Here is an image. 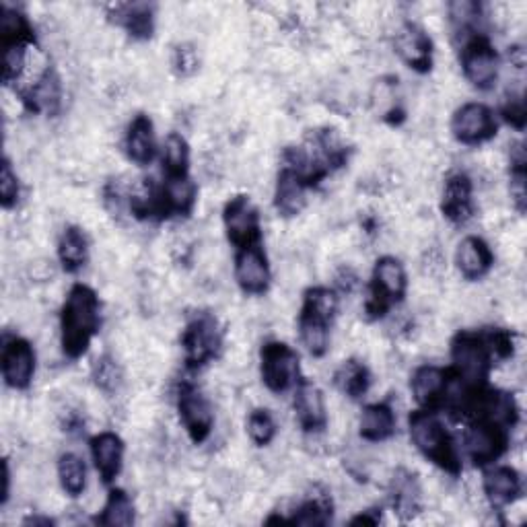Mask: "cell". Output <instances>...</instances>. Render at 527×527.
Instances as JSON below:
<instances>
[{"mask_svg": "<svg viewBox=\"0 0 527 527\" xmlns=\"http://www.w3.org/2000/svg\"><path fill=\"white\" fill-rule=\"evenodd\" d=\"M101 326V307L97 293L87 285H75L60 313V340L68 359H81Z\"/></svg>", "mask_w": 527, "mask_h": 527, "instance_id": "6da1fadb", "label": "cell"}, {"mask_svg": "<svg viewBox=\"0 0 527 527\" xmlns=\"http://www.w3.org/2000/svg\"><path fill=\"white\" fill-rule=\"evenodd\" d=\"M410 439L414 447L431 460L443 472L458 476L462 472V460L453 437L433 410H416L408 420Z\"/></svg>", "mask_w": 527, "mask_h": 527, "instance_id": "7a4b0ae2", "label": "cell"}, {"mask_svg": "<svg viewBox=\"0 0 527 527\" xmlns=\"http://www.w3.org/2000/svg\"><path fill=\"white\" fill-rule=\"evenodd\" d=\"M408 276L402 262L394 256L377 260L371 276V293L365 301V313L369 320H381L396 303L406 297Z\"/></svg>", "mask_w": 527, "mask_h": 527, "instance_id": "3957f363", "label": "cell"}, {"mask_svg": "<svg viewBox=\"0 0 527 527\" xmlns=\"http://www.w3.org/2000/svg\"><path fill=\"white\" fill-rule=\"evenodd\" d=\"M451 361V373L470 385H484L495 365L482 334L478 332H460L451 340Z\"/></svg>", "mask_w": 527, "mask_h": 527, "instance_id": "277c9868", "label": "cell"}, {"mask_svg": "<svg viewBox=\"0 0 527 527\" xmlns=\"http://www.w3.org/2000/svg\"><path fill=\"white\" fill-rule=\"evenodd\" d=\"M260 371L266 388L274 394H283L297 388L299 379V355L285 342H266L260 353Z\"/></svg>", "mask_w": 527, "mask_h": 527, "instance_id": "5b68a950", "label": "cell"}, {"mask_svg": "<svg viewBox=\"0 0 527 527\" xmlns=\"http://www.w3.org/2000/svg\"><path fill=\"white\" fill-rule=\"evenodd\" d=\"M182 346L186 363L192 369L213 361L223 346V330L215 315H196L182 334Z\"/></svg>", "mask_w": 527, "mask_h": 527, "instance_id": "8992f818", "label": "cell"}, {"mask_svg": "<svg viewBox=\"0 0 527 527\" xmlns=\"http://www.w3.org/2000/svg\"><path fill=\"white\" fill-rule=\"evenodd\" d=\"M509 447V431L490 423V420H470V427L464 435V451L468 460L486 468L493 466Z\"/></svg>", "mask_w": 527, "mask_h": 527, "instance_id": "52a82bcc", "label": "cell"}, {"mask_svg": "<svg viewBox=\"0 0 527 527\" xmlns=\"http://www.w3.org/2000/svg\"><path fill=\"white\" fill-rule=\"evenodd\" d=\"M462 68L466 79L482 91L493 89L499 79V54L484 33L462 44Z\"/></svg>", "mask_w": 527, "mask_h": 527, "instance_id": "ba28073f", "label": "cell"}, {"mask_svg": "<svg viewBox=\"0 0 527 527\" xmlns=\"http://www.w3.org/2000/svg\"><path fill=\"white\" fill-rule=\"evenodd\" d=\"M497 116L484 103H464L462 108L455 110L451 118V132L455 140L468 147H476L495 138L497 134Z\"/></svg>", "mask_w": 527, "mask_h": 527, "instance_id": "9c48e42d", "label": "cell"}, {"mask_svg": "<svg viewBox=\"0 0 527 527\" xmlns=\"http://www.w3.org/2000/svg\"><path fill=\"white\" fill-rule=\"evenodd\" d=\"M223 225L229 241L237 250L260 243V235H262L260 215L258 208L248 196H235L225 204Z\"/></svg>", "mask_w": 527, "mask_h": 527, "instance_id": "30bf717a", "label": "cell"}, {"mask_svg": "<svg viewBox=\"0 0 527 527\" xmlns=\"http://www.w3.org/2000/svg\"><path fill=\"white\" fill-rule=\"evenodd\" d=\"M178 412L180 420L194 443H204L215 427V412L210 402L194 388L192 383H184L178 392Z\"/></svg>", "mask_w": 527, "mask_h": 527, "instance_id": "8fae6325", "label": "cell"}, {"mask_svg": "<svg viewBox=\"0 0 527 527\" xmlns=\"http://www.w3.org/2000/svg\"><path fill=\"white\" fill-rule=\"evenodd\" d=\"M235 278H237L239 289L245 295H264L268 291L272 272H270L266 252L260 243L237 250Z\"/></svg>", "mask_w": 527, "mask_h": 527, "instance_id": "7c38bea8", "label": "cell"}, {"mask_svg": "<svg viewBox=\"0 0 527 527\" xmlns=\"http://www.w3.org/2000/svg\"><path fill=\"white\" fill-rule=\"evenodd\" d=\"M35 375V350L19 336H11L3 344V379L13 390H27Z\"/></svg>", "mask_w": 527, "mask_h": 527, "instance_id": "4fadbf2b", "label": "cell"}, {"mask_svg": "<svg viewBox=\"0 0 527 527\" xmlns=\"http://www.w3.org/2000/svg\"><path fill=\"white\" fill-rule=\"evenodd\" d=\"M394 46L398 56L412 70H416V73H429L433 66V42L423 27L410 21L402 23L394 38Z\"/></svg>", "mask_w": 527, "mask_h": 527, "instance_id": "5bb4252c", "label": "cell"}, {"mask_svg": "<svg viewBox=\"0 0 527 527\" xmlns=\"http://www.w3.org/2000/svg\"><path fill=\"white\" fill-rule=\"evenodd\" d=\"M474 184L470 175L455 171L445 180L443 198H441V213L453 225H464L474 215Z\"/></svg>", "mask_w": 527, "mask_h": 527, "instance_id": "9a60e30c", "label": "cell"}, {"mask_svg": "<svg viewBox=\"0 0 527 527\" xmlns=\"http://www.w3.org/2000/svg\"><path fill=\"white\" fill-rule=\"evenodd\" d=\"M295 414L305 433H320L328 425V410L322 390L313 381L301 379L295 388Z\"/></svg>", "mask_w": 527, "mask_h": 527, "instance_id": "2e32d148", "label": "cell"}, {"mask_svg": "<svg viewBox=\"0 0 527 527\" xmlns=\"http://www.w3.org/2000/svg\"><path fill=\"white\" fill-rule=\"evenodd\" d=\"M482 488L490 507L501 511L521 497V476L511 466H493L484 472Z\"/></svg>", "mask_w": 527, "mask_h": 527, "instance_id": "e0dca14e", "label": "cell"}, {"mask_svg": "<svg viewBox=\"0 0 527 527\" xmlns=\"http://www.w3.org/2000/svg\"><path fill=\"white\" fill-rule=\"evenodd\" d=\"M21 97L27 110L35 114L56 116L62 105V83L56 70L50 66L38 81L21 89Z\"/></svg>", "mask_w": 527, "mask_h": 527, "instance_id": "ac0fdd59", "label": "cell"}, {"mask_svg": "<svg viewBox=\"0 0 527 527\" xmlns=\"http://www.w3.org/2000/svg\"><path fill=\"white\" fill-rule=\"evenodd\" d=\"M449 381V371L437 365L418 367L412 375L410 390L414 402L423 410H435L443 404Z\"/></svg>", "mask_w": 527, "mask_h": 527, "instance_id": "d6986e66", "label": "cell"}, {"mask_svg": "<svg viewBox=\"0 0 527 527\" xmlns=\"http://www.w3.org/2000/svg\"><path fill=\"white\" fill-rule=\"evenodd\" d=\"M91 458L103 484H114L124 466V443L116 433H99L91 439Z\"/></svg>", "mask_w": 527, "mask_h": 527, "instance_id": "ffe728a7", "label": "cell"}, {"mask_svg": "<svg viewBox=\"0 0 527 527\" xmlns=\"http://www.w3.org/2000/svg\"><path fill=\"white\" fill-rule=\"evenodd\" d=\"M390 503L402 521H412L423 511V488H420L416 474L404 468L396 470L390 482Z\"/></svg>", "mask_w": 527, "mask_h": 527, "instance_id": "44dd1931", "label": "cell"}, {"mask_svg": "<svg viewBox=\"0 0 527 527\" xmlns=\"http://www.w3.org/2000/svg\"><path fill=\"white\" fill-rule=\"evenodd\" d=\"M493 262L495 256L490 245L476 235L462 239L458 252H455V264H458V270L466 280H478L486 276L490 268H493Z\"/></svg>", "mask_w": 527, "mask_h": 527, "instance_id": "7402d4cb", "label": "cell"}, {"mask_svg": "<svg viewBox=\"0 0 527 527\" xmlns=\"http://www.w3.org/2000/svg\"><path fill=\"white\" fill-rule=\"evenodd\" d=\"M124 149H126L128 159L140 167L153 163L159 149H157L155 128L149 116L138 114L130 122L126 138H124Z\"/></svg>", "mask_w": 527, "mask_h": 527, "instance_id": "603a6c76", "label": "cell"}, {"mask_svg": "<svg viewBox=\"0 0 527 527\" xmlns=\"http://www.w3.org/2000/svg\"><path fill=\"white\" fill-rule=\"evenodd\" d=\"M307 204V186L301 182L297 173L285 169L278 173L276 188H274V208L280 217L291 219L301 215V210Z\"/></svg>", "mask_w": 527, "mask_h": 527, "instance_id": "cb8c5ba5", "label": "cell"}, {"mask_svg": "<svg viewBox=\"0 0 527 527\" xmlns=\"http://www.w3.org/2000/svg\"><path fill=\"white\" fill-rule=\"evenodd\" d=\"M165 217H188L196 204V184L190 175H169L161 186Z\"/></svg>", "mask_w": 527, "mask_h": 527, "instance_id": "d4e9b609", "label": "cell"}, {"mask_svg": "<svg viewBox=\"0 0 527 527\" xmlns=\"http://www.w3.org/2000/svg\"><path fill=\"white\" fill-rule=\"evenodd\" d=\"M359 433L369 443L388 441L396 433L394 408L385 402L365 406L359 418Z\"/></svg>", "mask_w": 527, "mask_h": 527, "instance_id": "484cf974", "label": "cell"}, {"mask_svg": "<svg viewBox=\"0 0 527 527\" xmlns=\"http://www.w3.org/2000/svg\"><path fill=\"white\" fill-rule=\"evenodd\" d=\"M299 338L311 357L322 359L330 348V320H326L320 313L301 307Z\"/></svg>", "mask_w": 527, "mask_h": 527, "instance_id": "4316f807", "label": "cell"}, {"mask_svg": "<svg viewBox=\"0 0 527 527\" xmlns=\"http://www.w3.org/2000/svg\"><path fill=\"white\" fill-rule=\"evenodd\" d=\"M110 17L124 27L134 40H149L155 29V15L153 7L145 3L132 5H114Z\"/></svg>", "mask_w": 527, "mask_h": 527, "instance_id": "83f0119b", "label": "cell"}, {"mask_svg": "<svg viewBox=\"0 0 527 527\" xmlns=\"http://www.w3.org/2000/svg\"><path fill=\"white\" fill-rule=\"evenodd\" d=\"M58 260L66 272H79L89 260V241L79 227H68L58 241Z\"/></svg>", "mask_w": 527, "mask_h": 527, "instance_id": "f1b7e54d", "label": "cell"}, {"mask_svg": "<svg viewBox=\"0 0 527 527\" xmlns=\"http://www.w3.org/2000/svg\"><path fill=\"white\" fill-rule=\"evenodd\" d=\"M334 383L336 388L350 400H359L369 392L371 385V373L369 369L357 361V359H348L344 361L336 373H334Z\"/></svg>", "mask_w": 527, "mask_h": 527, "instance_id": "f546056e", "label": "cell"}, {"mask_svg": "<svg viewBox=\"0 0 527 527\" xmlns=\"http://www.w3.org/2000/svg\"><path fill=\"white\" fill-rule=\"evenodd\" d=\"M0 38H3L5 48L35 44V35L27 17L11 7L0 9Z\"/></svg>", "mask_w": 527, "mask_h": 527, "instance_id": "4dcf8cb0", "label": "cell"}, {"mask_svg": "<svg viewBox=\"0 0 527 527\" xmlns=\"http://www.w3.org/2000/svg\"><path fill=\"white\" fill-rule=\"evenodd\" d=\"M330 521H332V499L326 490L309 495V499H305L289 519V523L303 527H320V525H328Z\"/></svg>", "mask_w": 527, "mask_h": 527, "instance_id": "1f68e13d", "label": "cell"}, {"mask_svg": "<svg viewBox=\"0 0 527 527\" xmlns=\"http://www.w3.org/2000/svg\"><path fill=\"white\" fill-rule=\"evenodd\" d=\"M58 480L68 497H81L87 488V468L77 453H62L58 460Z\"/></svg>", "mask_w": 527, "mask_h": 527, "instance_id": "d6a6232c", "label": "cell"}, {"mask_svg": "<svg viewBox=\"0 0 527 527\" xmlns=\"http://www.w3.org/2000/svg\"><path fill=\"white\" fill-rule=\"evenodd\" d=\"M447 15L449 23L455 31L458 38H464L468 42L472 35L478 33V23L482 19V7L478 3H472V0H455V3L447 5Z\"/></svg>", "mask_w": 527, "mask_h": 527, "instance_id": "836d02e7", "label": "cell"}, {"mask_svg": "<svg viewBox=\"0 0 527 527\" xmlns=\"http://www.w3.org/2000/svg\"><path fill=\"white\" fill-rule=\"evenodd\" d=\"M97 521L105 527H130L136 521V509L132 499L124 493V490L114 488Z\"/></svg>", "mask_w": 527, "mask_h": 527, "instance_id": "e575fe53", "label": "cell"}, {"mask_svg": "<svg viewBox=\"0 0 527 527\" xmlns=\"http://www.w3.org/2000/svg\"><path fill=\"white\" fill-rule=\"evenodd\" d=\"M163 171L169 175H188L190 169V147L186 143V138L178 132H171L165 138L163 145V155H161Z\"/></svg>", "mask_w": 527, "mask_h": 527, "instance_id": "d590c367", "label": "cell"}, {"mask_svg": "<svg viewBox=\"0 0 527 527\" xmlns=\"http://www.w3.org/2000/svg\"><path fill=\"white\" fill-rule=\"evenodd\" d=\"M91 379L103 394H116L122 385V369L110 355H101L93 361Z\"/></svg>", "mask_w": 527, "mask_h": 527, "instance_id": "8d00e7d4", "label": "cell"}, {"mask_svg": "<svg viewBox=\"0 0 527 527\" xmlns=\"http://www.w3.org/2000/svg\"><path fill=\"white\" fill-rule=\"evenodd\" d=\"M248 435L260 447L270 445L274 441V437H276V420L270 414V410L256 408V410L250 412V416H248Z\"/></svg>", "mask_w": 527, "mask_h": 527, "instance_id": "74e56055", "label": "cell"}, {"mask_svg": "<svg viewBox=\"0 0 527 527\" xmlns=\"http://www.w3.org/2000/svg\"><path fill=\"white\" fill-rule=\"evenodd\" d=\"M490 357L495 361H509L515 355V336L505 328H490L482 334Z\"/></svg>", "mask_w": 527, "mask_h": 527, "instance_id": "f35d334b", "label": "cell"}, {"mask_svg": "<svg viewBox=\"0 0 527 527\" xmlns=\"http://www.w3.org/2000/svg\"><path fill=\"white\" fill-rule=\"evenodd\" d=\"M303 307L324 315L326 320L332 322V318L338 311V295H336V291H332L328 287H313L305 293Z\"/></svg>", "mask_w": 527, "mask_h": 527, "instance_id": "ab89813d", "label": "cell"}, {"mask_svg": "<svg viewBox=\"0 0 527 527\" xmlns=\"http://www.w3.org/2000/svg\"><path fill=\"white\" fill-rule=\"evenodd\" d=\"M29 48L31 46H9L5 50V66H3V81L7 85L19 83L29 66Z\"/></svg>", "mask_w": 527, "mask_h": 527, "instance_id": "60d3db41", "label": "cell"}, {"mask_svg": "<svg viewBox=\"0 0 527 527\" xmlns=\"http://www.w3.org/2000/svg\"><path fill=\"white\" fill-rule=\"evenodd\" d=\"M21 196V186L17 173L11 167V161H3V169H0V204H3L5 210L17 206Z\"/></svg>", "mask_w": 527, "mask_h": 527, "instance_id": "b9f144b4", "label": "cell"}, {"mask_svg": "<svg viewBox=\"0 0 527 527\" xmlns=\"http://www.w3.org/2000/svg\"><path fill=\"white\" fill-rule=\"evenodd\" d=\"M501 116L507 124H511L515 130H523L525 128V99L523 93H509L507 99L503 101V108H501Z\"/></svg>", "mask_w": 527, "mask_h": 527, "instance_id": "7bdbcfd3", "label": "cell"}, {"mask_svg": "<svg viewBox=\"0 0 527 527\" xmlns=\"http://www.w3.org/2000/svg\"><path fill=\"white\" fill-rule=\"evenodd\" d=\"M173 68L180 77H190L198 70V54L192 46L184 44L178 46L173 52Z\"/></svg>", "mask_w": 527, "mask_h": 527, "instance_id": "ee69618b", "label": "cell"}, {"mask_svg": "<svg viewBox=\"0 0 527 527\" xmlns=\"http://www.w3.org/2000/svg\"><path fill=\"white\" fill-rule=\"evenodd\" d=\"M525 167H517L511 169V182H509V194H511V202L515 204L517 213H525V206H527V188H525Z\"/></svg>", "mask_w": 527, "mask_h": 527, "instance_id": "f6af8a7d", "label": "cell"}, {"mask_svg": "<svg viewBox=\"0 0 527 527\" xmlns=\"http://www.w3.org/2000/svg\"><path fill=\"white\" fill-rule=\"evenodd\" d=\"M336 285L340 291L344 293H350V291H355L359 287V276L353 268H342L336 276Z\"/></svg>", "mask_w": 527, "mask_h": 527, "instance_id": "bcb514c9", "label": "cell"}, {"mask_svg": "<svg viewBox=\"0 0 527 527\" xmlns=\"http://www.w3.org/2000/svg\"><path fill=\"white\" fill-rule=\"evenodd\" d=\"M379 521H381V513H377V509H367L355 519H350V525H377Z\"/></svg>", "mask_w": 527, "mask_h": 527, "instance_id": "7dc6e473", "label": "cell"}, {"mask_svg": "<svg viewBox=\"0 0 527 527\" xmlns=\"http://www.w3.org/2000/svg\"><path fill=\"white\" fill-rule=\"evenodd\" d=\"M3 482H5V488H3V505H7L9 497H11V468H9V462L5 460L3 464Z\"/></svg>", "mask_w": 527, "mask_h": 527, "instance_id": "c3c4849f", "label": "cell"}]
</instances>
